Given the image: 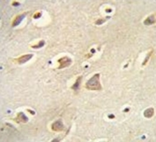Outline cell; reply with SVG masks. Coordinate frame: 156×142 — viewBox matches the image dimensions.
Listing matches in <instances>:
<instances>
[{"label": "cell", "mask_w": 156, "mask_h": 142, "mask_svg": "<svg viewBox=\"0 0 156 142\" xmlns=\"http://www.w3.org/2000/svg\"><path fill=\"white\" fill-rule=\"evenodd\" d=\"M33 56H34L33 54L23 55V56H20V57H18L16 61H17V62L19 63V65H23V64L27 63L28 60H30V59L33 57Z\"/></svg>", "instance_id": "277c9868"}, {"label": "cell", "mask_w": 156, "mask_h": 142, "mask_svg": "<svg viewBox=\"0 0 156 142\" xmlns=\"http://www.w3.org/2000/svg\"><path fill=\"white\" fill-rule=\"evenodd\" d=\"M153 52H154V50H150V52H149V53H147L146 56V59H145V61H144V62H143L142 66H146V63H147V62H148V60H149V59H150V57H151L152 54H153Z\"/></svg>", "instance_id": "30bf717a"}, {"label": "cell", "mask_w": 156, "mask_h": 142, "mask_svg": "<svg viewBox=\"0 0 156 142\" xmlns=\"http://www.w3.org/2000/svg\"><path fill=\"white\" fill-rule=\"evenodd\" d=\"M41 16H42V12H37V13L34 14V19H38V18H40Z\"/></svg>", "instance_id": "4fadbf2b"}, {"label": "cell", "mask_w": 156, "mask_h": 142, "mask_svg": "<svg viewBox=\"0 0 156 142\" xmlns=\"http://www.w3.org/2000/svg\"><path fill=\"white\" fill-rule=\"evenodd\" d=\"M52 131H62L64 130V125L63 124V121L61 119H58L57 121H55L53 124H51Z\"/></svg>", "instance_id": "3957f363"}, {"label": "cell", "mask_w": 156, "mask_h": 142, "mask_svg": "<svg viewBox=\"0 0 156 142\" xmlns=\"http://www.w3.org/2000/svg\"><path fill=\"white\" fill-rule=\"evenodd\" d=\"M106 11H108V12H109V11H111V9H108V10H106Z\"/></svg>", "instance_id": "ac0fdd59"}, {"label": "cell", "mask_w": 156, "mask_h": 142, "mask_svg": "<svg viewBox=\"0 0 156 142\" xmlns=\"http://www.w3.org/2000/svg\"><path fill=\"white\" fill-rule=\"evenodd\" d=\"M154 115V108H149V109H146L145 111H144V116L146 118H151L153 117Z\"/></svg>", "instance_id": "52a82bcc"}, {"label": "cell", "mask_w": 156, "mask_h": 142, "mask_svg": "<svg viewBox=\"0 0 156 142\" xmlns=\"http://www.w3.org/2000/svg\"><path fill=\"white\" fill-rule=\"evenodd\" d=\"M26 15H27V12H25V13H22V14H20V15H18L17 17L15 18V20H13V22H12V27H16V26H18L21 24V22L22 21V20L26 17Z\"/></svg>", "instance_id": "5b68a950"}, {"label": "cell", "mask_w": 156, "mask_h": 142, "mask_svg": "<svg viewBox=\"0 0 156 142\" xmlns=\"http://www.w3.org/2000/svg\"><path fill=\"white\" fill-rule=\"evenodd\" d=\"M108 19H109V17H108V18H106V19H101V20H96L95 24H96V25H102V24H103V23L105 22V21H106Z\"/></svg>", "instance_id": "7c38bea8"}, {"label": "cell", "mask_w": 156, "mask_h": 142, "mask_svg": "<svg viewBox=\"0 0 156 142\" xmlns=\"http://www.w3.org/2000/svg\"><path fill=\"white\" fill-rule=\"evenodd\" d=\"M155 23V18H154V14H152L150 15L148 18H146L145 20H144V24L146 26H150V25H153Z\"/></svg>", "instance_id": "8992f818"}, {"label": "cell", "mask_w": 156, "mask_h": 142, "mask_svg": "<svg viewBox=\"0 0 156 142\" xmlns=\"http://www.w3.org/2000/svg\"><path fill=\"white\" fill-rule=\"evenodd\" d=\"M59 64V66H58V69H63V68H65L68 67V66H70V65H72L73 63V61L70 57H68V56H63L61 58H59L57 60Z\"/></svg>", "instance_id": "7a4b0ae2"}, {"label": "cell", "mask_w": 156, "mask_h": 142, "mask_svg": "<svg viewBox=\"0 0 156 142\" xmlns=\"http://www.w3.org/2000/svg\"><path fill=\"white\" fill-rule=\"evenodd\" d=\"M44 44H45V42H44V41H41V42L38 43V44L32 46V48H33V49H40V48H42V46H44Z\"/></svg>", "instance_id": "8fae6325"}, {"label": "cell", "mask_w": 156, "mask_h": 142, "mask_svg": "<svg viewBox=\"0 0 156 142\" xmlns=\"http://www.w3.org/2000/svg\"><path fill=\"white\" fill-rule=\"evenodd\" d=\"M16 120L18 122H23V123H26V122H27V117L25 116V114L23 112H20L18 114V117H17V118H16Z\"/></svg>", "instance_id": "9c48e42d"}, {"label": "cell", "mask_w": 156, "mask_h": 142, "mask_svg": "<svg viewBox=\"0 0 156 142\" xmlns=\"http://www.w3.org/2000/svg\"><path fill=\"white\" fill-rule=\"evenodd\" d=\"M109 118H115V116H113V115H109Z\"/></svg>", "instance_id": "9a60e30c"}, {"label": "cell", "mask_w": 156, "mask_h": 142, "mask_svg": "<svg viewBox=\"0 0 156 142\" xmlns=\"http://www.w3.org/2000/svg\"><path fill=\"white\" fill-rule=\"evenodd\" d=\"M86 88L92 91H100L102 90V85L100 82V74L96 73L86 83Z\"/></svg>", "instance_id": "6da1fadb"}, {"label": "cell", "mask_w": 156, "mask_h": 142, "mask_svg": "<svg viewBox=\"0 0 156 142\" xmlns=\"http://www.w3.org/2000/svg\"><path fill=\"white\" fill-rule=\"evenodd\" d=\"M81 79H82V77L79 76L77 79V80H76V82H75L73 86H72V88H73L75 92H78V91H79V86H80V83H81Z\"/></svg>", "instance_id": "ba28073f"}, {"label": "cell", "mask_w": 156, "mask_h": 142, "mask_svg": "<svg viewBox=\"0 0 156 142\" xmlns=\"http://www.w3.org/2000/svg\"><path fill=\"white\" fill-rule=\"evenodd\" d=\"M12 5H13V6H17V5H20V3L13 2V3H12Z\"/></svg>", "instance_id": "5bb4252c"}, {"label": "cell", "mask_w": 156, "mask_h": 142, "mask_svg": "<svg viewBox=\"0 0 156 142\" xmlns=\"http://www.w3.org/2000/svg\"><path fill=\"white\" fill-rule=\"evenodd\" d=\"M28 112H31V113H32V115H34V111L29 110V109H28Z\"/></svg>", "instance_id": "2e32d148"}, {"label": "cell", "mask_w": 156, "mask_h": 142, "mask_svg": "<svg viewBox=\"0 0 156 142\" xmlns=\"http://www.w3.org/2000/svg\"><path fill=\"white\" fill-rule=\"evenodd\" d=\"M94 51H95L94 49H92V50H91V52H92V53H94Z\"/></svg>", "instance_id": "e0dca14e"}]
</instances>
